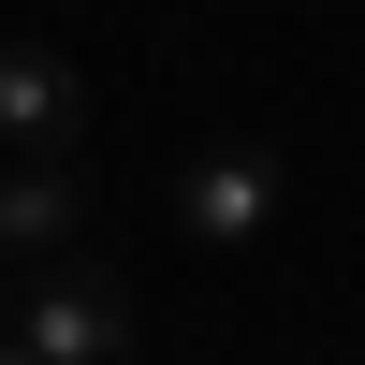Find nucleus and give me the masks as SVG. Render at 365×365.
Here are the masks:
<instances>
[{
    "label": "nucleus",
    "mask_w": 365,
    "mask_h": 365,
    "mask_svg": "<svg viewBox=\"0 0 365 365\" xmlns=\"http://www.w3.org/2000/svg\"><path fill=\"white\" fill-rule=\"evenodd\" d=\"M0 336L29 365H117L132 351V278L88 263V249H58V263H29V292H0Z\"/></svg>",
    "instance_id": "nucleus-1"
},
{
    "label": "nucleus",
    "mask_w": 365,
    "mask_h": 365,
    "mask_svg": "<svg viewBox=\"0 0 365 365\" xmlns=\"http://www.w3.org/2000/svg\"><path fill=\"white\" fill-rule=\"evenodd\" d=\"M278 205H292V161H278V146H205V161L175 175V220H190L205 249H249V234H278Z\"/></svg>",
    "instance_id": "nucleus-2"
},
{
    "label": "nucleus",
    "mask_w": 365,
    "mask_h": 365,
    "mask_svg": "<svg viewBox=\"0 0 365 365\" xmlns=\"http://www.w3.org/2000/svg\"><path fill=\"white\" fill-rule=\"evenodd\" d=\"M0 146L15 161H88V73L44 44H0Z\"/></svg>",
    "instance_id": "nucleus-3"
},
{
    "label": "nucleus",
    "mask_w": 365,
    "mask_h": 365,
    "mask_svg": "<svg viewBox=\"0 0 365 365\" xmlns=\"http://www.w3.org/2000/svg\"><path fill=\"white\" fill-rule=\"evenodd\" d=\"M88 220V161H0V263H58Z\"/></svg>",
    "instance_id": "nucleus-4"
},
{
    "label": "nucleus",
    "mask_w": 365,
    "mask_h": 365,
    "mask_svg": "<svg viewBox=\"0 0 365 365\" xmlns=\"http://www.w3.org/2000/svg\"><path fill=\"white\" fill-rule=\"evenodd\" d=\"M0 365H29V351H15V336H0Z\"/></svg>",
    "instance_id": "nucleus-5"
},
{
    "label": "nucleus",
    "mask_w": 365,
    "mask_h": 365,
    "mask_svg": "<svg viewBox=\"0 0 365 365\" xmlns=\"http://www.w3.org/2000/svg\"><path fill=\"white\" fill-rule=\"evenodd\" d=\"M117 365H146V351H117Z\"/></svg>",
    "instance_id": "nucleus-6"
}]
</instances>
